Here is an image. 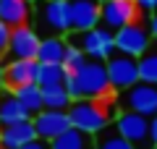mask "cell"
Listing matches in <instances>:
<instances>
[{"mask_svg": "<svg viewBox=\"0 0 157 149\" xmlns=\"http://www.w3.org/2000/svg\"><path fill=\"white\" fill-rule=\"evenodd\" d=\"M37 81V60H24V58H8L6 63V86L16 89L24 84Z\"/></svg>", "mask_w": 157, "mask_h": 149, "instance_id": "14", "label": "cell"}, {"mask_svg": "<svg viewBox=\"0 0 157 149\" xmlns=\"http://www.w3.org/2000/svg\"><path fill=\"white\" fill-rule=\"evenodd\" d=\"M68 115H71L73 128H81V131L92 133V136H97L113 120V113L102 105V99H89V97L73 99L71 107H68Z\"/></svg>", "mask_w": 157, "mask_h": 149, "instance_id": "3", "label": "cell"}, {"mask_svg": "<svg viewBox=\"0 0 157 149\" xmlns=\"http://www.w3.org/2000/svg\"><path fill=\"white\" fill-rule=\"evenodd\" d=\"M32 113L26 110L21 99L16 97L11 86H3L0 89V120L3 123H16V120H29Z\"/></svg>", "mask_w": 157, "mask_h": 149, "instance_id": "15", "label": "cell"}, {"mask_svg": "<svg viewBox=\"0 0 157 149\" xmlns=\"http://www.w3.org/2000/svg\"><path fill=\"white\" fill-rule=\"evenodd\" d=\"M39 44H42V34L32 26H13L11 29V44H8V55L6 58H24V60H37L39 55Z\"/></svg>", "mask_w": 157, "mask_h": 149, "instance_id": "10", "label": "cell"}, {"mask_svg": "<svg viewBox=\"0 0 157 149\" xmlns=\"http://www.w3.org/2000/svg\"><path fill=\"white\" fill-rule=\"evenodd\" d=\"M68 6H71V29L84 32V29L100 26V21H102L100 0H68Z\"/></svg>", "mask_w": 157, "mask_h": 149, "instance_id": "12", "label": "cell"}, {"mask_svg": "<svg viewBox=\"0 0 157 149\" xmlns=\"http://www.w3.org/2000/svg\"><path fill=\"white\" fill-rule=\"evenodd\" d=\"M50 144H52V149H94V136L71 126L60 136H55Z\"/></svg>", "mask_w": 157, "mask_h": 149, "instance_id": "17", "label": "cell"}, {"mask_svg": "<svg viewBox=\"0 0 157 149\" xmlns=\"http://www.w3.org/2000/svg\"><path fill=\"white\" fill-rule=\"evenodd\" d=\"M107 66V78H110L113 92H126L128 86H134L136 81H141L139 76V58L123 55V52H113L105 60Z\"/></svg>", "mask_w": 157, "mask_h": 149, "instance_id": "5", "label": "cell"}, {"mask_svg": "<svg viewBox=\"0 0 157 149\" xmlns=\"http://www.w3.org/2000/svg\"><path fill=\"white\" fill-rule=\"evenodd\" d=\"M149 136H152V147H157V115L149 118Z\"/></svg>", "mask_w": 157, "mask_h": 149, "instance_id": "28", "label": "cell"}, {"mask_svg": "<svg viewBox=\"0 0 157 149\" xmlns=\"http://www.w3.org/2000/svg\"><path fill=\"white\" fill-rule=\"evenodd\" d=\"M89 60V58L84 55V50L81 47H76V44H71L68 42V50H66V58H63V68H66L68 73H76L78 68L84 66V63Z\"/></svg>", "mask_w": 157, "mask_h": 149, "instance_id": "24", "label": "cell"}, {"mask_svg": "<svg viewBox=\"0 0 157 149\" xmlns=\"http://www.w3.org/2000/svg\"><path fill=\"white\" fill-rule=\"evenodd\" d=\"M32 120H34L37 136L47 139V141H52V139L60 136L66 128H71V115H68V110H50V107H45V110L34 113Z\"/></svg>", "mask_w": 157, "mask_h": 149, "instance_id": "11", "label": "cell"}, {"mask_svg": "<svg viewBox=\"0 0 157 149\" xmlns=\"http://www.w3.org/2000/svg\"><path fill=\"white\" fill-rule=\"evenodd\" d=\"M152 42H155V37H152L149 26H144L141 21H134L115 32V52H123V55H131V58L144 55L152 47Z\"/></svg>", "mask_w": 157, "mask_h": 149, "instance_id": "6", "label": "cell"}, {"mask_svg": "<svg viewBox=\"0 0 157 149\" xmlns=\"http://www.w3.org/2000/svg\"><path fill=\"white\" fill-rule=\"evenodd\" d=\"M21 149H52V144L47 141V139H39L37 136V139H32V141H26Z\"/></svg>", "mask_w": 157, "mask_h": 149, "instance_id": "26", "label": "cell"}, {"mask_svg": "<svg viewBox=\"0 0 157 149\" xmlns=\"http://www.w3.org/2000/svg\"><path fill=\"white\" fill-rule=\"evenodd\" d=\"M121 102H123L126 110L141 113V115H147V118L157 115V84L136 81L134 86H128L126 92H121Z\"/></svg>", "mask_w": 157, "mask_h": 149, "instance_id": "7", "label": "cell"}, {"mask_svg": "<svg viewBox=\"0 0 157 149\" xmlns=\"http://www.w3.org/2000/svg\"><path fill=\"white\" fill-rule=\"evenodd\" d=\"M32 26L42 37H66L71 32L68 0H32Z\"/></svg>", "mask_w": 157, "mask_h": 149, "instance_id": "2", "label": "cell"}, {"mask_svg": "<svg viewBox=\"0 0 157 149\" xmlns=\"http://www.w3.org/2000/svg\"><path fill=\"white\" fill-rule=\"evenodd\" d=\"M94 149H136V147L110 123L107 128H102L94 136Z\"/></svg>", "mask_w": 157, "mask_h": 149, "instance_id": "20", "label": "cell"}, {"mask_svg": "<svg viewBox=\"0 0 157 149\" xmlns=\"http://www.w3.org/2000/svg\"><path fill=\"white\" fill-rule=\"evenodd\" d=\"M0 149H3V147H0Z\"/></svg>", "mask_w": 157, "mask_h": 149, "instance_id": "34", "label": "cell"}, {"mask_svg": "<svg viewBox=\"0 0 157 149\" xmlns=\"http://www.w3.org/2000/svg\"><path fill=\"white\" fill-rule=\"evenodd\" d=\"M136 6L144 13H152V11H157V0H136Z\"/></svg>", "mask_w": 157, "mask_h": 149, "instance_id": "27", "label": "cell"}, {"mask_svg": "<svg viewBox=\"0 0 157 149\" xmlns=\"http://www.w3.org/2000/svg\"><path fill=\"white\" fill-rule=\"evenodd\" d=\"M37 139L34 120H16V123H3L0 126V147L3 149H21L26 141Z\"/></svg>", "mask_w": 157, "mask_h": 149, "instance_id": "13", "label": "cell"}, {"mask_svg": "<svg viewBox=\"0 0 157 149\" xmlns=\"http://www.w3.org/2000/svg\"><path fill=\"white\" fill-rule=\"evenodd\" d=\"M42 102L50 110H68L73 97L68 94L66 84H50V86H42Z\"/></svg>", "mask_w": 157, "mask_h": 149, "instance_id": "19", "label": "cell"}, {"mask_svg": "<svg viewBox=\"0 0 157 149\" xmlns=\"http://www.w3.org/2000/svg\"><path fill=\"white\" fill-rule=\"evenodd\" d=\"M66 89L73 99H81V97H89V99H105L107 94L113 92L110 86V78H107V66L105 60H89L78 68L76 73H66Z\"/></svg>", "mask_w": 157, "mask_h": 149, "instance_id": "1", "label": "cell"}, {"mask_svg": "<svg viewBox=\"0 0 157 149\" xmlns=\"http://www.w3.org/2000/svg\"><path fill=\"white\" fill-rule=\"evenodd\" d=\"M113 126L123 133L136 149L141 147H152V136H149V118L141 115V113H134V110H126L121 115H115Z\"/></svg>", "mask_w": 157, "mask_h": 149, "instance_id": "8", "label": "cell"}, {"mask_svg": "<svg viewBox=\"0 0 157 149\" xmlns=\"http://www.w3.org/2000/svg\"><path fill=\"white\" fill-rule=\"evenodd\" d=\"M141 149H157V147H141Z\"/></svg>", "mask_w": 157, "mask_h": 149, "instance_id": "31", "label": "cell"}, {"mask_svg": "<svg viewBox=\"0 0 157 149\" xmlns=\"http://www.w3.org/2000/svg\"><path fill=\"white\" fill-rule=\"evenodd\" d=\"M0 126H3V120H0Z\"/></svg>", "mask_w": 157, "mask_h": 149, "instance_id": "33", "label": "cell"}, {"mask_svg": "<svg viewBox=\"0 0 157 149\" xmlns=\"http://www.w3.org/2000/svg\"><path fill=\"white\" fill-rule=\"evenodd\" d=\"M139 76H141V81L157 84V39L152 42V47L144 55H139Z\"/></svg>", "mask_w": 157, "mask_h": 149, "instance_id": "23", "label": "cell"}, {"mask_svg": "<svg viewBox=\"0 0 157 149\" xmlns=\"http://www.w3.org/2000/svg\"><path fill=\"white\" fill-rule=\"evenodd\" d=\"M32 0H0V21L8 26H24L32 21Z\"/></svg>", "mask_w": 157, "mask_h": 149, "instance_id": "16", "label": "cell"}, {"mask_svg": "<svg viewBox=\"0 0 157 149\" xmlns=\"http://www.w3.org/2000/svg\"><path fill=\"white\" fill-rule=\"evenodd\" d=\"M100 3H105V0H100Z\"/></svg>", "mask_w": 157, "mask_h": 149, "instance_id": "32", "label": "cell"}, {"mask_svg": "<svg viewBox=\"0 0 157 149\" xmlns=\"http://www.w3.org/2000/svg\"><path fill=\"white\" fill-rule=\"evenodd\" d=\"M13 92H16V97L26 105V110L32 113V115L39 113V110H45V102H42V86H39L37 81H34V84H24V86H16Z\"/></svg>", "mask_w": 157, "mask_h": 149, "instance_id": "21", "label": "cell"}, {"mask_svg": "<svg viewBox=\"0 0 157 149\" xmlns=\"http://www.w3.org/2000/svg\"><path fill=\"white\" fill-rule=\"evenodd\" d=\"M6 86V60L0 58V89Z\"/></svg>", "mask_w": 157, "mask_h": 149, "instance_id": "30", "label": "cell"}, {"mask_svg": "<svg viewBox=\"0 0 157 149\" xmlns=\"http://www.w3.org/2000/svg\"><path fill=\"white\" fill-rule=\"evenodd\" d=\"M66 39L71 44H76V47H81L84 55L94 58V60H107V58L115 52V32L107 29L105 24L92 26V29H84V32L71 29V32L66 34Z\"/></svg>", "mask_w": 157, "mask_h": 149, "instance_id": "4", "label": "cell"}, {"mask_svg": "<svg viewBox=\"0 0 157 149\" xmlns=\"http://www.w3.org/2000/svg\"><path fill=\"white\" fill-rule=\"evenodd\" d=\"M141 8L136 6V0H105L102 3V21L107 29L118 32V29L128 26V24L141 18Z\"/></svg>", "mask_w": 157, "mask_h": 149, "instance_id": "9", "label": "cell"}, {"mask_svg": "<svg viewBox=\"0 0 157 149\" xmlns=\"http://www.w3.org/2000/svg\"><path fill=\"white\" fill-rule=\"evenodd\" d=\"M147 26H149L152 37L157 39V11H152V13H149V24H147Z\"/></svg>", "mask_w": 157, "mask_h": 149, "instance_id": "29", "label": "cell"}, {"mask_svg": "<svg viewBox=\"0 0 157 149\" xmlns=\"http://www.w3.org/2000/svg\"><path fill=\"white\" fill-rule=\"evenodd\" d=\"M66 68L63 63H39L37 60V84L39 86H50V84H63L66 81Z\"/></svg>", "mask_w": 157, "mask_h": 149, "instance_id": "22", "label": "cell"}, {"mask_svg": "<svg viewBox=\"0 0 157 149\" xmlns=\"http://www.w3.org/2000/svg\"><path fill=\"white\" fill-rule=\"evenodd\" d=\"M11 29L6 21H0V58L8 55V44H11Z\"/></svg>", "mask_w": 157, "mask_h": 149, "instance_id": "25", "label": "cell"}, {"mask_svg": "<svg viewBox=\"0 0 157 149\" xmlns=\"http://www.w3.org/2000/svg\"><path fill=\"white\" fill-rule=\"evenodd\" d=\"M68 50V39L66 37H42V44H39V63H63Z\"/></svg>", "mask_w": 157, "mask_h": 149, "instance_id": "18", "label": "cell"}]
</instances>
